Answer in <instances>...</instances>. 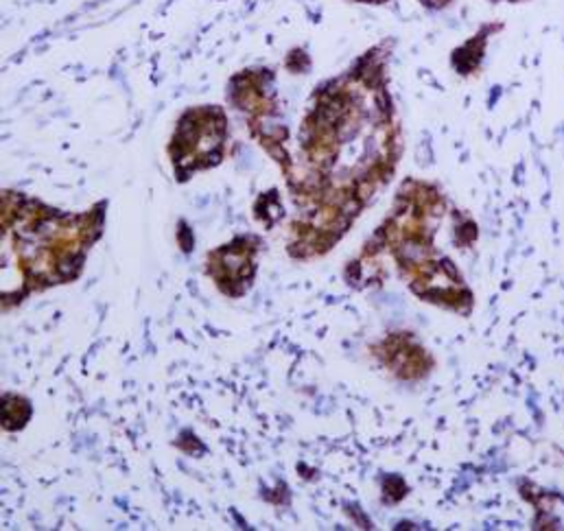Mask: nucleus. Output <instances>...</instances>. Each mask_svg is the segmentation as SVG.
<instances>
[{"instance_id":"f03ea898","label":"nucleus","mask_w":564,"mask_h":531,"mask_svg":"<svg viewBox=\"0 0 564 531\" xmlns=\"http://www.w3.org/2000/svg\"><path fill=\"white\" fill-rule=\"evenodd\" d=\"M31 418V404L29 400L15 394H7L4 404H2V426L7 431H18L22 429Z\"/></svg>"},{"instance_id":"f257e3e1","label":"nucleus","mask_w":564,"mask_h":531,"mask_svg":"<svg viewBox=\"0 0 564 531\" xmlns=\"http://www.w3.org/2000/svg\"><path fill=\"white\" fill-rule=\"evenodd\" d=\"M246 239H239L226 248H221L219 252L210 254L208 261V273L217 280V284L221 286V291H228V284H232L230 295L239 297L241 289L237 284H243L246 289L250 286V280L254 278V250L250 248V241L243 246Z\"/></svg>"}]
</instances>
